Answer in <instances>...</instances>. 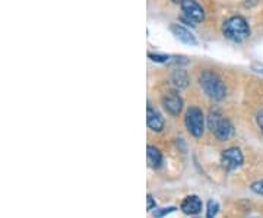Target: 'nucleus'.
Wrapping results in <instances>:
<instances>
[{
	"label": "nucleus",
	"mask_w": 263,
	"mask_h": 218,
	"mask_svg": "<svg viewBox=\"0 0 263 218\" xmlns=\"http://www.w3.org/2000/svg\"><path fill=\"white\" fill-rule=\"evenodd\" d=\"M173 211H176V208H174V207H170V208L158 209V211H155V217L161 218V217H164V215H168L170 212H173Z\"/></svg>",
	"instance_id": "dca6fc26"
},
{
	"label": "nucleus",
	"mask_w": 263,
	"mask_h": 218,
	"mask_svg": "<svg viewBox=\"0 0 263 218\" xmlns=\"http://www.w3.org/2000/svg\"><path fill=\"white\" fill-rule=\"evenodd\" d=\"M146 123L148 128L154 132H161L164 129V119L155 108H152L151 105H148V110H146Z\"/></svg>",
	"instance_id": "6e6552de"
},
{
	"label": "nucleus",
	"mask_w": 263,
	"mask_h": 218,
	"mask_svg": "<svg viewBox=\"0 0 263 218\" xmlns=\"http://www.w3.org/2000/svg\"><path fill=\"white\" fill-rule=\"evenodd\" d=\"M148 56L152 62H157V63H168L170 59H171L167 55H152V53H149Z\"/></svg>",
	"instance_id": "4468645a"
},
{
	"label": "nucleus",
	"mask_w": 263,
	"mask_h": 218,
	"mask_svg": "<svg viewBox=\"0 0 263 218\" xmlns=\"http://www.w3.org/2000/svg\"><path fill=\"white\" fill-rule=\"evenodd\" d=\"M250 218H259V217H250Z\"/></svg>",
	"instance_id": "aec40b11"
},
{
	"label": "nucleus",
	"mask_w": 263,
	"mask_h": 218,
	"mask_svg": "<svg viewBox=\"0 0 263 218\" xmlns=\"http://www.w3.org/2000/svg\"><path fill=\"white\" fill-rule=\"evenodd\" d=\"M208 126L219 141H228L234 135V128L231 122L219 110H211L208 116Z\"/></svg>",
	"instance_id": "f03ea898"
},
{
	"label": "nucleus",
	"mask_w": 263,
	"mask_h": 218,
	"mask_svg": "<svg viewBox=\"0 0 263 218\" xmlns=\"http://www.w3.org/2000/svg\"><path fill=\"white\" fill-rule=\"evenodd\" d=\"M173 2H176V3H181L183 0H173Z\"/></svg>",
	"instance_id": "6ab92c4d"
},
{
	"label": "nucleus",
	"mask_w": 263,
	"mask_h": 218,
	"mask_svg": "<svg viewBox=\"0 0 263 218\" xmlns=\"http://www.w3.org/2000/svg\"><path fill=\"white\" fill-rule=\"evenodd\" d=\"M146 158H148L149 167H152V169H158L162 164V155H161L160 150L152 147V145L146 148Z\"/></svg>",
	"instance_id": "f8f14e48"
},
{
	"label": "nucleus",
	"mask_w": 263,
	"mask_h": 218,
	"mask_svg": "<svg viewBox=\"0 0 263 218\" xmlns=\"http://www.w3.org/2000/svg\"><path fill=\"white\" fill-rule=\"evenodd\" d=\"M199 84L202 86L203 93L214 101H221L222 98H226L227 88L222 82V79L216 75L215 72L205 70L200 78H199Z\"/></svg>",
	"instance_id": "f257e3e1"
},
{
	"label": "nucleus",
	"mask_w": 263,
	"mask_h": 218,
	"mask_svg": "<svg viewBox=\"0 0 263 218\" xmlns=\"http://www.w3.org/2000/svg\"><path fill=\"white\" fill-rule=\"evenodd\" d=\"M171 32L176 35V38L181 41V43H184V44H187V46H197V40L195 38V35L189 31L187 28H184V27H181V25H171Z\"/></svg>",
	"instance_id": "1a4fd4ad"
},
{
	"label": "nucleus",
	"mask_w": 263,
	"mask_h": 218,
	"mask_svg": "<svg viewBox=\"0 0 263 218\" xmlns=\"http://www.w3.org/2000/svg\"><path fill=\"white\" fill-rule=\"evenodd\" d=\"M250 189H252V192H254V193H257V195H263V180L254 181L253 185L250 186Z\"/></svg>",
	"instance_id": "2eb2a0df"
},
{
	"label": "nucleus",
	"mask_w": 263,
	"mask_h": 218,
	"mask_svg": "<svg viewBox=\"0 0 263 218\" xmlns=\"http://www.w3.org/2000/svg\"><path fill=\"white\" fill-rule=\"evenodd\" d=\"M181 211L187 215H197L202 211V201L196 195H190L181 202Z\"/></svg>",
	"instance_id": "9d476101"
},
{
	"label": "nucleus",
	"mask_w": 263,
	"mask_h": 218,
	"mask_svg": "<svg viewBox=\"0 0 263 218\" xmlns=\"http://www.w3.org/2000/svg\"><path fill=\"white\" fill-rule=\"evenodd\" d=\"M146 202H148V205H146V209H148V211H152V209L155 208V199L152 198V195H148V196H146Z\"/></svg>",
	"instance_id": "f3484780"
},
{
	"label": "nucleus",
	"mask_w": 263,
	"mask_h": 218,
	"mask_svg": "<svg viewBox=\"0 0 263 218\" xmlns=\"http://www.w3.org/2000/svg\"><path fill=\"white\" fill-rule=\"evenodd\" d=\"M219 211V205L215 199H211L208 202V208H206V217L208 218H215L216 214Z\"/></svg>",
	"instance_id": "ddd939ff"
},
{
	"label": "nucleus",
	"mask_w": 263,
	"mask_h": 218,
	"mask_svg": "<svg viewBox=\"0 0 263 218\" xmlns=\"http://www.w3.org/2000/svg\"><path fill=\"white\" fill-rule=\"evenodd\" d=\"M184 124L192 136L200 138L205 131V116L202 113V110L197 107H190L184 117Z\"/></svg>",
	"instance_id": "20e7f679"
},
{
	"label": "nucleus",
	"mask_w": 263,
	"mask_h": 218,
	"mask_svg": "<svg viewBox=\"0 0 263 218\" xmlns=\"http://www.w3.org/2000/svg\"><path fill=\"white\" fill-rule=\"evenodd\" d=\"M171 82H173V85L176 86L177 89H184V88H187L189 85V75L186 70H183V69H177V70H174V74L171 76Z\"/></svg>",
	"instance_id": "9b49d317"
},
{
	"label": "nucleus",
	"mask_w": 263,
	"mask_h": 218,
	"mask_svg": "<svg viewBox=\"0 0 263 218\" xmlns=\"http://www.w3.org/2000/svg\"><path fill=\"white\" fill-rule=\"evenodd\" d=\"M224 35L231 41L235 43H241L246 38L250 35V27L247 24V21L241 16H233L224 24Z\"/></svg>",
	"instance_id": "7ed1b4c3"
},
{
	"label": "nucleus",
	"mask_w": 263,
	"mask_h": 218,
	"mask_svg": "<svg viewBox=\"0 0 263 218\" xmlns=\"http://www.w3.org/2000/svg\"><path fill=\"white\" fill-rule=\"evenodd\" d=\"M161 104L164 110L171 116H179L183 110V98L177 91H168L161 97Z\"/></svg>",
	"instance_id": "0eeeda50"
},
{
	"label": "nucleus",
	"mask_w": 263,
	"mask_h": 218,
	"mask_svg": "<svg viewBox=\"0 0 263 218\" xmlns=\"http://www.w3.org/2000/svg\"><path fill=\"white\" fill-rule=\"evenodd\" d=\"M245 157L238 148H228L221 154V164L227 171H234L243 166Z\"/></svg>",
	"instance_id": "423d86ee"
},
{
	"label": "nucleus",
	"mask_w": 263,
	"mask_h": 218,
	"mask_svg": "<svg viewBox=\"0 0 263 218\" xmlns=\"http://www.w3.org/2000/svg\"><path fill=\"white\" fill-rule=\"evenodd\" d=\"M256 122H257V126L260 128V131L263 132V112L257 114V117H256Z\"/></svg>",
	"instance_id": "a211bd4d"
},
{
	"label": "nucleus",
	"mask_w": 263,
	"mask_h": 218,
	"mask_svg": "<svg viewBox=\"0 0 263 218\" xmlns=\"http://www.w3.org/2000/svg\"><path fill=\"white\" fill-rule=\"evenodd\" d=\"M180 6H181V12H183V18L190 24L197 25L205 21V10L196 0H183L180 3Z\"/></svg>",
	"instance_id": "39448f33"
}]
</instances>
